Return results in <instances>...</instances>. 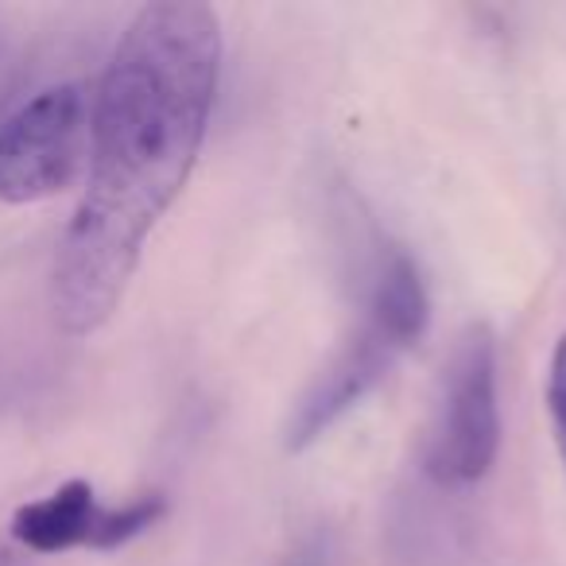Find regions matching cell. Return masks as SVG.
Listing matches in <instances>:
<instances>
[{
	"instance_id": "obj_1",
	"label": "cell",
	"mask_w": 566,
	"mask_h": 566,
	"mask_svg": "<svg viewBox=\"0 0 566 566\" xmlns=\"http://www.w3.org/2000/svg\"><path fill=\"white\" fill-rule=\"evenodd\" d=\"M221 28L202 0H156L125 28L94 94L90 179L55 256L51 307L82 338L109 323L210 125Z\"/></svg>"
},
{
	"instance_id": "obj_2",
	"label": "cell",
	"mask_w": 566,
	"mask_h": 566,
	"mask_svg": "<svg viewBox=\"0 0 566 566\" xmlns=\"http://www.w3.org/2000/svg\"><path fill=\"white\" fill-rule=\"evenodd\" d=\"M427 318H431V300L411 252L377 241L365 272L361 318L292 408L283 427V450L300 454L315 447L334 423H342L423 338Z\"/></svg>"
},
{
	"instance_id": "obj_3",
	"label": "cell",
	"mask_w": 566,
	"mask_h": 566,
	"mask_svg": "<svg viewBox=\"0 0 566 566\" xmlns=\"http://www.w3.org/2000/svg\"><path fill=\"white\" fill-rule=\"evenodd\" d=\"M501 454V400H496V334L485 323L462 331L447 369L427 434V473L447 489L489 478Z\"/></svg>"
},
{
	"instance_id": "obj_4",
	"label": "cell",
	"mask_w": 566,
	"mask_h": 566,
	"mask_svg": "<svg viewBox=\"0 0 566 566\" xmlns=\"http://www.w3.org/2000/svg\"><path fill=\"white\" fill-rule=\"evenodd\" d=\"M94 94L82 82L43 90L0 120V202L24 206L63 195L90 164Z\"/></svg>"
},
{
	"instance_id": "obj_5",
	"label": "cell",
	"mask_w": 566,
	"mask_h": 566,
	"mask_svg": "<svg viewBox=\"0 0 566 566\" xmlns=\"http://www.w3.org/2000/svg\"><path fill=\"white\" fill-rule=\"evenodd\" d=\"M164 512L167 504L159 493H144L128 504L105 509V504H97L90 481H66L43 501L24 504L12 516V535L40 555H59L71 547L117 551L148 532L151 524H159Z\"/></svg>"
},
{
	"instance_id": "obj_6",
	"label": "cell",
	"mask_w": 566,
	"mask_h": 566,
	"mask_svg": "<svg viewBox=\"0 0 566 566\" xmlns=\"http://www.w3.org/2000/svg\"><path fill=\"white\" fill-rule=\"evenodd\" d=\"M547 411H551V431H555L558 458H563V470H566V331H563V338L555 342V354H551Z\"/></svg>"
},
{
	"instance_id": "obj_7",
	"label": "cell",
	"mask_w": 566,
	"mask_h": 566,
	"mask_svg": "<svg viewBox=\"0 0 566 566\" xmlns=\"http://www.w3.org/2000/svg\"><path fill=\"white\" fill-rule=\"evenodd\" d=\"M283 566H326V543L323 539H307Z\"/></svg>"
},
{
	"instance_id": "obj_8",
	"label": "cell",
	"mask_w": 566,
	"mask_h": 566,
	"mask_svg": "<svg viewBox=\"0 0 566 566\" xmlns=\"http://www.w3.org/2000/svg\"><path fill=\"white\" fill-rule=\"evenodd\" d=\"M0 566H20V563L12 555H0Z\"/></svg>"
}]
</instances>
